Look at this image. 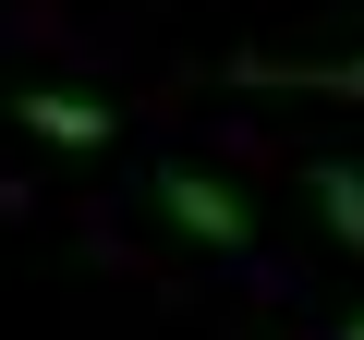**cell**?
<instances>
[{
  "mask_svg": "<svg viewBox=\"0 0 364 340\" xmlns=\"http://www.w3.org/2000/svg\"><path fill=\"white\" fill-rule=\"evenodd\" d=\"M13 122H25L37 146H109V134H122V110H109V97H73V85H25Z\"/></svg>",
  "mask_w": 364,
  "mask_h": 340,
  "instance_id": "7a4b0ae2",
  "label": "cell"
},
{
  "mask_svg": "<svg viewBox=\"0 0 364 340\" xmlns=\"http://www.w3.org/2000/svg\"><path fill=\"white\" fill-rule=\"evenodd\" d=\"M231 73H243V85H291V97H352V110H364V49H340V61H267V49H243Z\"/></svg>",
  "mask_w": 364,
  "mask_h": 340,
  "instance_id": "3957f363",
  "label": "cell"
},
{
  "mask_svg": "<svg viewBox=\"0 0 364 340\" xmlns=\"http://www.w3.org/2000/svg\"><path fill=\"white\" fill-rule=\"evenodd\" d=\"M340 340H364V316H352V328H340Z\"/></svg>",
  "mask_w": 364,
  "mask_h": 340,
  "instance_id": "5b68a950",
  "label": "cell"
},
{
  "mask_svg": "<svg viewBox=\"0 0 364 340\" xmlns=\"http://www.w3.org/2000/svg\"><path fill=\"white\" fill-rule=\"evenodd\" d=\"M146 195H158V219H170L182 243H219V255H243V243H255V195H243V183H219V170H182V158H170Z\"/></svg>",
  "mask_w": 364,
  "mask_h": 340,
  "instance_id": "6da1fadb",
  "label": "cell"
},
{
  "mask_svg": "<svg viewBox=\"0 0 364 340\" xmlns=\"http://www.w3.org/2000/svg\"><path fill=\"white\" fill-rule=\"evenodd\" d=\"M304 195H316L328 243H352V255H364V158H316V170H304Z\"/></svg>",
  "mask_w": 364,
  "mask_h": 340,
  "instance_id": "277c9868",
  "label": "cell"
}]
</instances>
